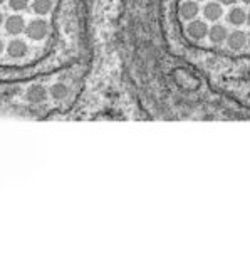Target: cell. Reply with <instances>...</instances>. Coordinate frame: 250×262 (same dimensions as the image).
Listing matches in <instances>:
<instances>
[{
    "mask_svg": "<svg viewBox=\"0 0 250 262\" xmlns=\"http://www.w3.org/2000/svg\"><path fill=\"white\" fill-rule=\"evenodd\" d=\"M54 9L56 0H0V66L35 62Z\"/></svg>",
    "mask_w": 250,
    "mask_h": 262,
    "instance_id": "obj_1",
    "label": "cell"
},
{
    "mask_svg": "<svg viewBox=\"0 0 250 262\" xmlns=\"http://www.w3.org/2000/svg\"><path fill=\"white\" fill-rule=\"evenodd\" d=\"M187 32L193 41H202L208 36V27L203 20H192L187 27Z\"/></svg>",
    "mask_w": 250,
    "mask_h": 262,
    "instance_id": "obj_2",
    "label": "cell"
},
{
    "mask_svg": "<svg viewBox=\"0 0 250 262\" xmlns=\"http://www.w3.org/2000/svg\"><path fill=\"white\" fill-rule=\"evenodd\" d=\"M247 41H248L247 36L243 34L242 30H235V32H232V34L227 36V44L232 51H240V49L247 46Z\"/></svg>",
    "mask_w": 250,
    "mask_h": 262,
    "instance_id": "obj_3",
    "label": "cell"
},
{
    "mask_svg": "<svg viewBox=\"0 0 250 262\" xmlns=\"http://www.w3.org/2000/svg\"><path fill=\"white\" fill-rule=\"evenodd\" d=\"M227 36H228L227 29L220 24L211 25L208 29V39H210V42L217 44V46H219V44H224V41H227Z\"/></svg>",
    "mask_w": 250,
    "mask_h": 262,
    "instance_id": "obj_4",
    "label": "cell"
},
{
    "mask_svg": "<svg viewBox=\"0 0 250 262\" xmlns=\"http://www.w3.org/2000/svg\"><path fill=\"white\" fill-rule=\"evenodd\" d=\"M203 15H205V19L206 20H210V22H217L219 20L222 15H224V9H222V5L220 4H217V2H210V4H206L205 5V9H203Z\"/></svg>",
    "mask_w": 250,
    "mask_h": 262,
    "instance_id": "obj_5",
    "label": "cell"
},
{
    "mask_svg": "<svg viewBox=\"0 0 250 262\" xmlns=\"http://www.w3.org/2000/svg\"><path fill=\"white\" fill-rule=\"evenodd\" d=\"M198 12H200L198 4L193 2V0H187V2H183L180 5V15L187 20H193L198 15Z\"/></svg>",
    "mask_w": 250,
    "mask_h": 262,
    "instance_id": "obj_6",
    "label": "cell"
},
{
    "mask_svg": "<svg viewBox=\"0 0 250 262\" xmlns=\"http://www.w3.org/2000/svg\"><path fill=\"white\" fill-rule=\"evenodd\" d=\"M228 22L232 25H242L247 22V12L240 7H233L230 12H228Z\"/></svg>",
    "mask_w": 250,
    "mask_h": 262,
    "instance_id": "obj_7",
    "label": "cell"
},
{
    "mask_svg": "<svg viewBox=\"0 0 250 262\" xmlns=\"http://www.w3.org/2000/svg\"><path fill=\"white\" fill-rule=\"evenodd\" d=\"M220 4H224V5H233L237 2V0H219Z\"/></svg>",
    "mask_w": 250,
    "mask_h": 262,
    "instance_id": "obj_8",
    "label": "cell"
},
{
    "mask_svg": "<svg viewBox=\"0 0 250 262\" xmlns=\"http://www.w3.org/2000/svg\"><path fill=\"white\" fill-rule=\"evenodd\" d=\"M247 24H248V25H250V12H248V14H247Z\"/></svg>",
    "mask_w": 250,
    "mask_h": 262,
    "instance_id": "obj_9",
    "label": "cell"
},
{
    "mask_svg": "<svg viewBox=\"0 0 250 262\" xmlns=\"http://www.w3.org/2000/svg\"><path fill=\"white\" fill-rule=\"evenodd\" d=\"M242 2H243V4H248V5H250V0H242Z\"/></svg>",
    "mask_w": 250,
    "mask_h": 262,
    "instance_id": "obj_10",
    "label": "cell"
},
{
    "mask_svg": "<svg viewBox=\"0 0 250 262\" xmlns=\"http://www.w3.org/2000/svg\"><path fill=\"white\" fill-rule=\"evenodd\" d=\"M247 44H248V47H250V37H248V41H247Z\"/></svg>",
    "mask_w": 250,
    "mask_h": 262,
    "instance_id": "obj_11",
    "label": "cell"
}]
</instances>
